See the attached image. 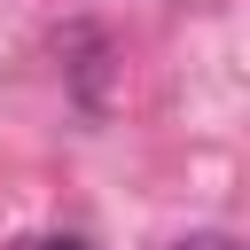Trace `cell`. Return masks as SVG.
Returning a JSON list of instances; mask_svg holds the SVG:
<instances>
[{"label": "cell", "mask_w": 250, "mask_h": 250, "mask_svg": "<svg viewBox=\"0 0 250 250\" xmlns=\"http://www.w3.org/2000/svg\"><path fill=\"white\" fill-rule=\"evenodd\" d=\"M172 250H242V242H234V234H219V227H195V234H180Z\"/></svg>", "instance_id": "cell-1"}, {"label": "cell", "mask_w": 250, "mask_h": 250, "mask_svg": "<svg viewBox=\"0 0 250 250\" xmlns=\"http://www.w3.org/2000/svg\"><path fill=\"white\" fill-rule=\"evenodd\" d=\"M23 250H86L78 234H39V242H23Z\"/></svg>", "instance_id": "cell-2"}]
</instances>
